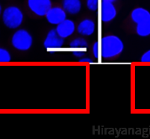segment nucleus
<instances>
[{
	"label": "nucleus",
	"mask_w": 150,
	"mask_h": 139,
	"mask_svg": "<svg viewBox=\"0 0 150 139\" xmlns=\"http://www.w3.org/2000/svg\"><path fill=\"white\" fill-rule=\"evenodd\" d=\"M140 61L143 63H150V50H147L140 57Z\"/></svg>",
	"instance_id": "nucleus-16"
},
{
	"label": "nucleus",
	"mask_w": 150,
	"mask_h": 139,
	"mask_svg": "<svg viewBox=\"0 0 150 139\" xmlns=\"http://www.w3.org/2000/svg\"><path fill=\"white\" fill-rule=\"evenodd\" d=\"M100 56L104 59H110L120 55L124 50V43L120 37L108 35L102 37L99 42Z\"/></svg>",
	"instance_id": "nucleus-1"
},
{
	"label": "nucleus",
	"mask_w": 150,
	"mask_h": 139,
	"mask_svg": "<svg viewBox=\"0 0 150 139\" xmlns=\"http://www.w3.org/2000/svg\"><path fill=\"white\" fill-rule=\"evenodd\" d=\"M2 22L7 28L10 29H17L23 24L24 20V13L17 6L11 5L7 7L2 13Z\"/></svg>",
	"instance_id": "nucleus-3"
},
{
	"label": "nucleus",
	"mask_w": 150,
	"mask_h": 139,
	"mask_svg": "<svg viewBox=\"0 0 150 139\" xmlns=\"http://www.w3.org/2000/svg\"><path fill=\"white\" fill-rule=\"evenodd\" d=\"M86 6L91 11H96L99 9V0H86Z\"/></svg>",
	"instance_id": "nucleus-14"
},
{
	"label": "nucleus",
	"mask_w": 150,
	"mask_h": 139,
	"mask_svg": "<svg viewBox=\"0 0 150 139\" xmlns=\"http://www.w3.org/2000/svg\"><path fill=\"white\" fill-rule=\"evenodd\" d=\"M76 29L81 36H91L95 32L96 24L91 19H84L79 23Z\"/></svg>",
	"instance_id": "nucleus-11"
},
{
	"label": "nucleus",
	"mask_w": 150,
	"mask_h": 139,
	"mask_svg": "<svg viewBox=\"0 0 150 139\" xmlns=\"http://www.w3.org/2000/svg\"><path fill=\"white\" fill-rule=\"evenodd\" d=\"M64 39L58 35L55 29L49 31L43 40L44 48L50 52H54L57 50H60L64 46Z\"/></svg>",
	"instance_id": "nucleus-5"
},
{
	"label": "nucleus",
	"mask_w": 150,
	"mask_h": 139,
	"mask_svg": "<svg viewBox=\"0 0 150 139\" xmlns=\"http://www.w3.org/2000/svg\"><path fill=\"white\" fill-rule=\"evenodd\" d=\"M102 1H106V2H114L116 0H102Z\"/></svg>",
	"instance_id": "nucleus-18"
},
{
	"label": "nucleus",
	"mask_w": 150,
	"mask_h": 139,
	"mask_svg": "<svg viewBox=\"0 0 150 139\" xmlns=\"http://www.w3.org/2000/svg\"><path fill=\"white\" fill-rule=\"evenodd\" d=\"M45 17L50 24L57 26L67 19V12L61 7L52 6L51 9L46 13Z\"/></svg>",
	"instance_id": "nucleus-7"
},
{
	"label": "nucleus",
	"mask_w": 150,
	"mask_h": 139,
	"mask_svg": "<svg viewBox=\"0 0 150 139\" xmlns=\"http://www.w3.org/2000/svg\"><path fill=\"white\" fill-rule=\"evenodd\" d=\"M117 14V9L114 5V2L102 1L100 15L102 22L105 23H110L116 18Z\"/></svg>",
	"instance_id": "nucleus-8"
},
{
	"label": "nucleus",
	"mask_w": 150,
	"mask_h": 139,
	"mask_svg": "<svg viewBox=\"0 0 150 139\" xmlns=\"http://www.w3.org/2000/svg\"><path fill=\"white\" fill-rule=\"evenodd\" d=\"M81 0H63L62 8L67 12L72 15H76L79 13L81 9Z\"/></svg>",
	"instance_id": "nucleus-12"
},
{
	"label": "nucleus",
	"mask_w": 150,
	"mask_h": 139,
	"mask_svg": "<svg viewBox=\"0 0 150 139\" xmlns=\"http://www.w3.org/2000/svg\"><path fill=\"white\" fill-rule=\"evenodd\" d=\"M2 5H1V4H0V16L2 15Z\"/></svg>",
	"instance_id": "nucleus-19"
},
{
	"label": "nucleus",
	"mask_w": 150,
	"mask_h": 139,
	"mask_svg": "<svg viewBox=\"0 0 150 139\" xmlns=\"http://www.w3.org/2000/svg\"><path fill=\"white\" fill-rule=\"evenodd\" d=\"M11 44L13 48L18 51H28L33 44V38L26 29L20 28L12 35Z\"/></svg>",
	"instance_id": "nucleus-4"
},
{
	"label": "nucleus",
	"mask_w": 150,
	"mask_h": 139,
	"mask_svg": "<svg viewBox=\"0 0 150 139\" xmlns=\"http://www.w3.org/2000/svg\"><path fill=\"white\" fill-rule=\"evenodd\" d=\"M131 19L136 24V33L138 36L150 35V12L144 8H136L131 13Z\"/></svg>",
	"instance_id": "nucleus-2"
},
{
	"label": "nucleus",
	"mask_w": 150,
	"mask_h": 139,
	"mask_svg": "<svg viewBox=\"0 0 150 139\" xmlns=\"http://www.w3.org/2000/svg\"><path fill=\"white\" fill-rule=\"evenodd\" d=\"M76 29V27L74 21L70 19L67 18L56 26L55 31L60 37L65 39V38L72 36Z\"/></svg>",
	"instance_id": "nucleus-9"
},
{
	"label": "nucleus",
	"mask_w": 150,
	"mask_h": 139,
	"mask_svg": "<svg viewBox=\"0 0 150 139\" xmlns=\"http://www.w3.org/2000/svg\"><path fill=\"white\" fill-rule=\"evenodd\" d=\"M79 62H82V63H89V64L93 63L94 62L93 60L91 59V58H88V57H82V58H79Z\"/></svg>",
	"instance_id": "nucleus-17"
},
{
	"label": "nucleus",
	"mask_w": 150,
	"mask_h": 139,
	"mask_svg": "<svg viewBox=\"0 0 150 139\" xmlns=\"http://www.w3.org/2000/svg\"><path fill=\"white\" fill-rule=\"evenodd\" d=\"M11 61L10 52L5 48L0 47V63H8Z\"/></svg>",
	"instance_id": "nucleus-13"
},
{
	"label": "nucleus",
	"mask_w": 150,
	"mask_h": 139,
	"mask_svg": "<svg viewBox=\"0 0 150 139\" xmlns=\"http://www.w3.org/2000/svg\"><path fill=\"white\" fill-rule=\"evenodd\" d=\"M69 47L75 57L81 58L85 55V52L88 49V42L81 37L76 38L69 43Z\"/></svg>",
	"instance_id": "nucleus-10"
},
{
	"label": "nucleus",
	"mask_w": 150,
	"mask_h": 139,
	"mask_svg": "<svg viewBox=\"0 0 150 139\" xmlns=\"http://www.w3.org/2000/svg\"><path fill=\"white\" fill-rule=\"evenodd\" d=\"M93 54L94 58L98 59L99 57L100 56V46H99V42H95L93 45V48H92Z\"/></svg>",
	"instance_id": "nucleus-15"
},
{
	"label": "nucleus",
	"mask_w": 150,
	"mask_h": 139,
	"mask_svg": "<svg viewBox=\"0 0 150 139\" xmlns=\"http://www.w3.org/2000/svg\"><path fill=\"white\" fill-rule=\"evenodd\" d=\"M52 5L51 0H27L28 9L38 17H45Z\"/></svg>",
	"instance_id": "nucleus-6"
}]
</instances>
